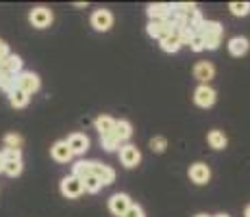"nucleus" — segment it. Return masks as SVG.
<instances>
[{"mask_svg":"<svg viewBox=\"0 0 250 217\" xmlns=\"http://www.w3.org/2000/svg\"><path fill=\"white\" fill-rule=\"evenodd\" d=\"M22 161H4V165H2V172L7 174V176H20L22 174Z\"/></svg>","mask_w":250,"mask_h":217,"instance_id":"a878e982","label":"nucleus"},{"mask_svg":"<svg viewBox=\"0 0 250 217\" xmlns=\"http://www.w3.org/2000/svg\"><path fill=\"white\" fill-rule=\"evenodd\" d=\"M9 102H11L13 109H24V107H28V102H31V96L24 94V91L18 89V87H13V89L9 91Z\"/></svg>","mask_w":250,"mask_h":217,"instance_id":"f3484780","label":"nucleus"},{"mask_svg":"<svg viewBox=\"0 0 250 217\" xmlns=\"http://www.w3.org/2000/svg\"><path fill=\"white\" fill-rule=\"evenodd\" d=\"M196 217H211V215H207V213H198V215H196Z\"/></svg>","mask_w":250,"mask_h":217,"instance_id":"e433bc0d","label":"nucleus"},{"mask_svg":"<svg viewBox=\"0 0 250 217\" xmlns=\"http://www.w3.org/2000/svg\"><path fill=\"white\" fill-rule=\"evenodd\" d=\"M0 70H4V72H9V74H13V76H18L22 72V59L18 55H9L7 59L2 61V65H0Z\"/></svg>","mask_w":250,"mask_h":217,"instance_id":"aec40b11","label":"nucleus"},{"mask_svg":"<svg viewBox=\"0 0 250 217\" xmlns=\"http://www.w3.org/2000/svg\"><path fill=\"white\" fill-rule=\"evenodd\" d=\"M2 165H4V158H2V152H0V172H2Z\"/></svg>","mask_w":250,"mask_h":217,"instance_id":"f704fd0d","label":"nucleus"},{"mask_svg":"<svg viewBox=\"0 0 250 217\" xmlns=\"http://www.w3.org/2000/svg\"><path fill=\"white\" fill-rule=\"evenodd\" d=\"M148 16L152 20H170L172 18V4H150L148 7Z\"/></svg>","mask_w":250,"mask_h":217,"instance_id":"dca6fc26","label":"nucleus"},{"mask_svg":"<svg viewBox=\"0 0 250 217\" xmlns=\"http://www.w3.org/2000/svg\"><path fill=\"white\" fill-rule=\"evenodd\" d=\"M122 217H146L144 215V211H142V206H137V204H133L131 209L126 211V213H124Z\"/></svg>","mask_w":250,"mask_h":217,"instance_id":"473e14b6","label":"nucleus"},{"mask_svg":"<svg viewBox=\"0 0 250 217\" xmlns=\"http://www.w3.org/2000/svg\"><path fill=\"white\" fill-rule=\"evenodd\" d=\"M113 133L118 135V139H120V141H122V143H126L128 139L133 137V126H131V122H126V119H118V122H115Z\"/></svg>","mask_w":250,"mask_h":217,"instance_id":"6ab92c4d","label":"nucleus"},{"mask_svg":"<svg viewBox=\"0 0 250 217\" xmlns=\"http://www.w3.org/2000/svg\"><path fill=\"white\" fill-rule=\"evenodd\" d=\"M131 206H133V200L128 194H115V196H111V200H109V211H111L115 217H122Z\"/></svg>","mask_w":250,"mask_h":217,"instance_id":"6e6552de","label":"nucleus"},{"mask_svg":"<svg viewBox=\"0 0 250 217\" xmlns=\"http://www.w3.org/2000/svg\"><path fill=\"white\" fill-rule=\"evenodd\" d=\"M159 46H161V50H163V52H179L183 43H181V39H179V35H176V33L172 31L170 35L163 37V39L159 41Z\"/></svg>","mask_w":250,"mask_h":217,"instance_id":"5701e85b","label":"nucleus"},{"mask_svg":"<svg viewBox=\"0 0 250 217\" xmlns=\"http://www.w3.org/2000/svg\"><path fill=\"white\" fill-rule=\"evenodd\" d=\"M113 128H115V119L113 118H109V115H98V118H96V130H98L100 137L113 133Z\"/></svg>","mask_w":250,"mask_h":217,"instance_id":"412c9836","label":"nucleus"},{"mask_svg":"<svg viewBox=\"0 0 250 217\" xmlns=\"http://www.w3.org/2000/svg\"><path fill=\"white\" fill-rule=\"evenodd\" d=\"M174 31V24H172V18L170 20H152L148 24V35L155 37V39H163V37H167L170 33Z\"/></svg>","mask_w":250,"mask_h":217,"instance_id":"1a4fd4ad","label":"nucleus"},{"mask_svg":"<svg viewBox=\"0 0 250 217\" xmlns=\"http://www.w3.org/2000/svg\"><path fill=\"white\" fill-rule=\"evenodd\" d=\"M200 35H203V41H205V50H218L220 43H222L224 28L220 22L205 20V26H203V31H200Z\"/></svg>","mask_w":250,"mask_h":217,"instance_id":"f257e3e1","label":"nucleus"},{"mask_svg":"<svg viewBox=\"0 0 250 217\" xmlns=\"http://www.w3.org/2000/svg\"><path fill=\"white\" fill-rule=\"evenodd\" d=\"M4 161H22V150H13V148H4L2 150Z\"/></svg>","mask_w":250,"mask_h":217,"instance_id":"7c9ffc66","label":"nucleus"},{"mask_svg":"<svg viewBox=\"0 0 250 217\" xmlns=\"http://www.w3.org/2000/svg\"><path fill=\"white\" fill-rule=\"evenodd\" d=\"M194 79L200 80V85H209L215 79V65L209 61H200L194 65Z\"/></svg>","mask_w":250,"mask_h":217,"instance_id":"9d476101","label":"nucleus"},{"mask_svg":"<svg viewBox=\"0 0 250 217\" xmlns=\"http://www.w3.org/2000/svg\"><path fill=\"white\" fill-rule=\"evenodd\" d=\"M248 48H250V41L246 39V37H242V35L233 37V39L229 41V52L233 57H244L248 52Z\"/></svg>","mask_w":250,"mask_h":217,"instance_id":"2eb2a0df","label":"nucleus"},{"mask_svg":"<svg viewBox=\"0 0 250 217\" xmlns=\"http://www.w3.org/2000/svg\"><path fill=\"white\" fill-rule=\"evenodd\" d=\"M94 174V161H79V163H74L72 165V176H76V178H87Z\"/></svg>","mask_w":250,"mask_h":217,"instance_id":"4be33fe9","label":"nucleus"},{"mask_svg":"<svg viewBox=\"0 0 250 217\" xmlns=\"http://www.w3.org/2000/svg\"><path fill=\"white\" fill-rule=\"evenodd\" d=\"M22 141H24V139H22L18 133H9V135H4V146H7V148H13V150H20Z\"/></svg>","mask_w":250,"mask_h":217,"instance_id":"c756f323","label":"nucleus"},{"mask_svg":"<svg viewBox=\"0 0 250 217\" xmlns=\"http://www.w3.org/2000/svg\"><path fill=\"white\" fill-rule=\"evenodd\" d=\"M68 148L72 150V154H85L89 150V137L83 133H72L68 139H65Z\"/></svg>","mask_w":250,"mask_h":217,"instance_id":"9b49d317","label":"nucleus"},{"mask_svg":"<svg viewBox=\"0 0 250 217\" xmlns=\"http://www.w3.org/2000/svg\"><path fill=\"white\" fill-rule=\"evenodd\" d=\"M91 176L98 178V180L103 182V187L113 185V182H115V172H113V167L103 165V163H98V161H94V174H91Z\"/></svg>","mask_w":250,"mask_h":217,"instance_id":"ddd939ff","label":"nucleus"},{"mask_svg":"<svg viewBox=\"0 0 250 217\" xmlns=\"http://www.w3.org/2000/svg\"><path fill=\"white\" fill-rule=\"evenodd\" d=\"M213 217H230V215H227V213H220V215H213Z\"/></svg>","mask_w":250,"mask_h":217,"instance_id":"c9c22d12","label":"nucleus"},{"mask_svg":"<svg viewBox=\"0 0 250 217\" xmlns=\"http://www.w3.org/2000/svg\"><path fill=\"white\" fill-rule=\"evenodd\" d=\"M166 148H167V139H166V137L157 135V137L150 139V150H152V152L161 154V152H166Z\"/></svg>","mask_w":250,"mask_h":217,"instance_id":"c85d7f7f","label":"nucleus"},{"mask_svg":"<svg viewBox=\"0 0 250 217\" xmlns=\"http://www.w3.org/2000/svg\"><path fill=\"white\" fill-rule=\"evenodd\" d=\"M215 98H218V94H215L213 87L209 85H198L194 91V102L198 104L200 109H209L215 104Z\"/></svg>","mask_w":250,"mask_h":217,"instance_id":"f03ea898","label":"nucleus"},{"mask_svg":"<svg viewBox=\"0 0 250 217\" xmlns=\"http://www.w3.org/2000/svg\"><path fill=\"white\" fill-rule=\"evenodd\" d=\"M83 180L76 176H65L63 180H61V194L65 197H70V200H76V197L83 196Z\"/></svg>","mask_w":250,"mask_h":217,"instance_id":"39448f33","label":"nucleus"},{"mask_svg":"<svg viewBox=\"0 0 250 217\" xmlns=\"http://www.w3.org/2000/svg\"><path fill=\"white\" fill-rule=\"evenodd\" d=\"M100 143H103V148L107 152H113V150H118V148L124 146V143L118 139V135H115V133H109V135H104V137H100Z\"/></svg>","mask_w":250,"mask_h":217,"instance_id":"b1692460","label":"nucleus"},{"mask_svg":"<svg viewBox=\"0 0 250 217\" xmlns=\"http://www.w3.org/2000/svg\"><path fill=\"white\" fill-rule=\"evenodd\" d=\"M207 141H209V146L213 148V150H224L227 148V135H224V130H209V135H207Z\"/></svg>","mask_w":250,"mask_h":217,"instance_id":"a211bd4d","label":"nucleus"},{"mask_svg":"<svg viewBox=\"0 0 250 217\" xmlns=\"http://www.w3.org/2000/svg\"><path fill=\"white\" fill-rule=\"evenodd\" d=\"M28 22L35 28H48L52 24V11L48 7H35L28 13Z\"/></svg>","mask_w":250,"mask_h":217,"instance_id":"0eeeda50","label":"nucleus"},{"mask_svg":"<svg viewBox=\"0 0 250 217\" xmlns=\"http://www.w3.org/2000/svg\"><path fill=\"white\" fill-rule=\"evenodd\" d=\"M189 178L196 185H207L211 180V167L207 163H194L189 167Z\"/></svg>","mask_w":250,"mask_h":217,"instance_id":"f8f14e48","label":"nucleus"},{"mask_svg":"<svg viewBox=\"0 0 250 217\" xmlns=\"http://www.w3.org/2000/svg\"><path fill=\"white\" fill-rule=\"evenodd\" d=\"M83 189L87 191V194H98V191L103 189V182L96 176H87V178H83Z\"/></svg>","mask_w":250,"mask_h":217,"instance_id":"393cba45","label":"nucleus"},{"mask_svg":"<svg viewBox=\"0 0 250 217\" xmlns=\"http://www.w3.org/2000/svg\"><path fill=\"white\" fill-rule=\"evenodd\" d=\"M16 87L22 89L24 94L33 96L37 89H40V76L33 74V72H20V74L16 76Z\"/></svg>","mask_w":250,"mask_h":217,"instance_id":"7ed1b4c3","label":"nucleus"},{"mask_svg":"<svg viewBox=\"0 0 250 217\" xmlns=\"http://www.w3.org/2000/svg\"><path fill=\"white\" fill-rule=\"evenodd\" d=\"M120 161H122L124 167H137L139 161H142V152H139L137 146H133V143H124L122 148H120Z\"/></svg>","mask_w":250,"mask_h":217,"instance_id":"423d86ee","label":"nucleus"},{"mask_svg":"<svg viewBox=\"0 0 250 217\" xmlns=\"http://www.w3.org/2000/svg\"><path fill=\"white\" fill-rule=\"evenodd\" d=\"M91 26H94L96 31H100V33L111 31V26H113V13L109 11V9H96V11L91 13Z\"/></svg>","mask_w":250,"mask_h":217,"instance_id":"20e7f679","label":"nucleus"},{"mask_svg":"<svg viewBox=\"0 0 250 217\" xmlns=\"http://www.w3.org/2000/svg\"><path fill=\"white\" fill-rule=\"evenodd\" d=\"M13 87H16V76L9 74V72H4V70H0V89H4L9 94Z\"/></svg>","mask_w":250,"mask_h":217,"instance_id":"bb28decb","label":"nucleus"},{"mask_svg":"<svg viewBox=\"0 0 250 217\" xmlns=\"http://www.w3.org/2000/svg\"><path fill=\"white\" fill-rule=\"evenodd\" d=\"M189 48L194 52H203L205 50V41H203V35H194L189 39Z\"/></svg>","mask_w":250,"mask_h":217,"instance_id":"2f4dec72","label":"nucleus"},{"mask_svg":"<svg viewBox=\"0 0 250 217\" xmlns=\"http://www.w3.org/2000/svg\"><path fill=\"white\" fill-rule=\"evenodd\" d=\"M50 157L55 158L57 163H70L72 161V150L68 148V143L65 141H55L52 143V148H50Z\"/></svg>","mask_w":250,"mask_h":217,"instance_id":"4468645a","label":"nucleus"},{"mask_svg":"<svg viewBox=\"0 0 250 217\" xmlns=\"http://www.w3.org/2000/svg\"><path fill=\"white\" fill-rule=\"evenodd\" d=\"M229 11L237 18H244L250 13V2H230L229 4Z\"/></svg>","mask_w":250,"mask_h":217,"instance_id":"cd10ccee","label":"nucleus"},{"mask_svg":"<svg viewBox=\"0 0 250 217\" xmlns=\"http://www.w3.org/2000/svg\"><path fill=\"white\" fill-rule=\"evenodd\" d=\"M244 217H250V204L246 206V211H244Z\"/></svg>","mask_w":250,"mask_h":217,"instance_id":"72a5a7b5","label":"nucleus"}]
</instances>
